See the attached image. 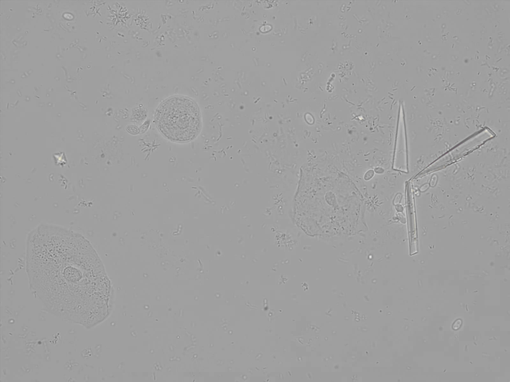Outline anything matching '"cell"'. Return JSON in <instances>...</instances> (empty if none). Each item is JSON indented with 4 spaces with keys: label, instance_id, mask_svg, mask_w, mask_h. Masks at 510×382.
I'll use <instances>...</instances> for the list:
<instances>
[{
    "label": "cell",
    "instance_id": "3",
    "mask_svg": "<svg viewBox=\"0 0 510 382\" xmlns=\"http://www.w3.org/2000/svg\"><path fill=\"white\" fill-rule=\"evenodd\" d=\"M406 214L409 238L410 255H412L418 252V241L414 207L413 200L410 195H408V199H407Z\"/></svg>",
    "mask_w": 510,
    "mask_h": 382
},
{
    "label": "cell",
    "instance_id": "2",
    "mask_svg": "<svg viewBox=\"0 0 510 382\" xmlns=\"http://www.w3.org/2000/svg\"><path fill=\"white\" fill-rule=\"evenodd\" d=\"M155 120L163 135L176 142L194 139L201 127L198 105L191 98L183 96H172L163 101L156 110Z\"/></svg>",
    "mask_w": 510,
    "mask_h": 382
},
{
    "label": "cell",
    "instance_id": "4",
    "mask_svg": "<svg viewBox=\"0 0 510 382\" xmlns=\"http://www.w3.org/2000/svg\"><path fill=\"white\" fill-rule=\"evenodd\" d=\"M127 130L132 134H136L138 133V128L133 125H129L127 127Z\"/></svg>",
    "mask_w": 510,
    "mask_h": 382
},
{
    "label": "cell",
    "instance_id": "1",
    "mask_svg": "<svg viewBox=\"0 0 510 382\" xmlns=\"http://www.w3.org/2000/svg\"><path fill=\"white\" fill-rule=\"evenodd\" d=\"M25 259L30 288L51 313L87 329L107 318L110 281L97 252L82 234L39 224L27 235Z\"/></svg>",
    "mask_w": 510,
    "mask_h": 382
}]
</instances>
